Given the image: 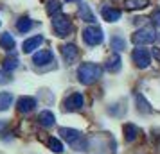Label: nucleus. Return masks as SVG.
<instances>
[{"label": "nucleus", "instance_id": "nucleus-1", "mask_svg": "<svg viewBox=\"0 0 160 154\" xmlns=\"http://www.w3.org/2000/svg\"><path fill=\"white\" fill-rule=\"evenodd\" d=\"M101 66L95 65V63H83V65L78 68V77L83 84H94L99 77H101Z\"/></svg>", "mask_w": 160, "mask_h": 154}, {"label": "nucleus", "instance_id": "nucleus-2", "mask_svg": "<svg viewBox=\"0 0 160 154\" xmlns=\"http://www.w3.org/2000/svg\"><path fill=\"white\" fill-rule=\"evenodd\" d=\"M52 25H54V30H56V34L59 38H65L70 34V30H72V23L70 20L63 15H58L54 16V20H52Z\"/></svg>", "mask_w": 160, "mask_h": 154}, {"label": "nucleus", "instance_id": "nucleus-3", "mask_svg": "<svg viewBox=\"0 0 160 154\" xmlns=\"http://www.w3.org/2000/svg\"><path fill=\"white\" fill-rule=\"evenodd\" d=\"M83 40L87 45H99L102 43V30L99 27H87L83 30Z\"/></svg>", "mask_w": 160, "mask_h": 154}, {"label": "nucleus", "instance_id": "nucleus-4", "mask_svg": "<svg viewBox=\"0 0 160 154\" xmlns=\"http://www.w3.org/2000/svg\"><path fill=\"white\" fill-rule=\"evenodd\" d=\"M155 40H157V34L149 29L137 30V32H133V36H131V41L135 45H149V43H153Z\"/></svg>", "mask_w": 160, "mask_h": 154}, {"label": "nucleus", "instance_id": "nucleus-5", "mask_svg": "<svg viewBox=\"0 0 160 154\" xmlns=\"http://www.w3.org/2000/svg\"><path fill=\"white\" fill-rule=\"evenodd\" d=\"M131 59H133V63L138 68H148L149 63H151V56H149V52L146 49H135L133 54H131Z\"/></svg>", "mask_w": 160, "mask_h": 154}, {"label": "nucleus", "instance_id": "nucleus-6", "mask_svg": "<svg viewBox=\"0 0 160 154\" xmlns=\"http://www.w3.org/2000/svg\"><path fill=\"white\" fill-rule=\"evenodd\" d=\"M65 108L68 111L81 110V108H83V95H81V93H74V95H70L65 100Z\"/></svg>", "mask_w": 160, "mask_h": 154}, {"label": "nucleus", "instance_id": "nucleus-7", "mask_svg": "<svg viewBox=\"0 0 160 154\" xmlns=\"http://www.w3.org/2000/svg\"><path fill=\"white\" fill-rule=\"evenodd\" d=\"M52 52L51 50H40L36 52L34 56H32V61H34V65L42 66V65H49V63H52Z\"/></svg>", "mask_w": 160, "mask_h": 154}, {"label": "nucleus", "instance_id": "nucleus-8", "mask_svg": "<svg viewBox=\"0 0 160 154\" xmlns=\"http://www.w3.org/2000/svg\"><path fill=\"white\" fill-rule=\"evenodd\" d=\"M42 43H43V38H42V36L29 38V40H25V41H23V49H22V50L25 52V54H31V52L36 50Z\"/></svg>", "mask_w": 160, "mask_h": 154}, {"label": "nucleus", "instance_id": "nucleus-9", "mask_svg": "<svg viewBox=\"0 0 160 154\" xmlns=\"http://www.w3.org/2000/svg\"><path fill=\"white\" fill-rule=\"evenodd\" d=\"M34 106H36V100L32 97H22V99H18V111L20 113H29V111L34 110Z\"/></svg>", "mask_w": 160, "mask_h": 154}, {"label": "nucleus", "instance_id": "nucleus-10", "mask_svg": "<svg viewBox=\"0 0 160 154\" xmlns=\"http://www.w3.org/2000/svg\"><path fill=\"white\" fill-rule=\"evenodd\" d=\"M61 56H63L67 63H72L74 59L78 58V49L74 45H63L61 47Z\"/></svg>", "mask_w": 160, "mask_h": 154}, {"label": "nucleus", "instance_id": "nucleus-11", "mask_svg": "<svg viewBox=\"0 0 160 154\" xmlns=\"http://www.w3.org/2000/svg\"><path fill=\"white\" fill-rule=\"evenodd\" d=\"M59 134H61L63 140H67L68 143H74L76 140L81 138L79 131H76V129H68V127H61V129H59Z\"/></svg>", "mask_w": 160, "mask_h": 154}, {"label": "nucleus", "instance_id": "nucleus-12", "mask_svg": "<svg viewBox=\"0 0 160 154\" xmlns=\"http://www.w3.org/2000/svg\"><path fill=\"white\" fill-rule=\"evenodd\" d=\"M102 18L106 22H117L121 18V11L113 7H102Z\"/></svg>", "mask_w": 160, "mask_h": 154}, {"label": "nucleus", "instance_id": "nucleus-13", "mask_svg": "<svg viewBox=\"0 0 160 154\" xmlns=\"http://www.w3.org/2000/svg\"><path fill=\"white\" fill-rule=\"evenodd\" d=\"M106 70L108 72H119L121 70V58H119V54H113L106 61Z\"/></svg>", "mask_w": 160, "mask_h": 154}, {"label": "nucleus", "instance_id": "nucleus-14", "mask_svg": "<svg viewBox=\"0 0 160 154\" xmlns=\"http://www.w3.org/2000/svg\"><path fill=\"white\" fill-rule=\"evenodd\" d=\"M148 6H149V0H126V9H130V11L144 9Z\"/></svg>", "mask_w": 160, "mask_h": 154}, {"label": "nucleus", "instance_id": "nucleus-15", "mask_svg": "<svg viewBox=\"0 0 160 154\" xmlns=\"http://www.w3.org/2000/svg\"><path fill=\"white\" fill-rule=\"evenodd\" d=\"M38 120H40V124L43 125V127H51V125H54V120L56 118H54V115H52L51 111H42Z\"/></svg>", "mask_w": 160, "mask_h": 154}, {"label": "nucleus", "instance_id": "nucleus-16", "mask_svg": "<svg viewBox=\"0 0 160 154\" xmlns=\"http://www.w3.org/2000/svg\"><path fill=\"white\" fill-rule=\"evenodd\" d=\"M0 47L4 49V50H13L15 49V40H13V36L11 34H2L0 36Z\"/></svg>", "mask_w": 160, "mask_h": 154}, {"label": "nucleus", "instance_id": "nucleus-17", "mask_svg": "<svg viewBox=\"0 0 160 154\" xmlns=\"http://www.w3.org/2000/svg\"><path fill=\"white\" fill-rule=\"evenodd\" d=\"M13 104V95L9 91H0V111H6Z\"/></svg>", "mask_w": 160, "mask_h": 154}, {"label": "nucleus", "instance_id": "nucleus-18", "mask_svg": "<svg viewBox=\"0 0 160 154\" xmlns=\"http://www.w3.org/2000/svg\"><path fill=\"white\" fill-rule=\"evenodd\" d=\"M47 13L51 16H56L58 13H61V2L59 0H49L47 2Z\"/></svg>", "mask_w": 160, "mask_h": 154}, {"label": "nucleus", "instance_id": "nucleus-19", "mask_svg": "<svg viewBox=\"0 0 160 154\" xmlns=\"http://www.w3.org/2000/svg\"><path fill=\"white\" fill-rule=\"evenodd\" d=\"M137 127L133 124H126L124 125V138L128 140V142H133V140L137 138Z\"/></svg>", "mask_w": 160, "mask_h": 154}, {"label": "nucleus", "instance_id": "nucleus-20", "mask_svg": "<svg viewBox=\"0 0 160 154\" xmlns=\"http://www.w3.org/2000/svg\"><path fill=\"white\" fill-rule=\"evenodd\" d=\"M16 29L20 30V32H27V30L32 29V22H31L27 16H23V18H20V20L16 22Z\"/></svg>", "mask_w": 160, "mask_h": 154}, {"label": "nucleus", "instance_id": "nucleus-21", "mask_svg": "<svg viewBox=\"0 0 160 154\" xmlns=\"http://www.w3.org/2000/svg\"><path fill=\"white\" fill-rule=\"evenodd\" d=\"M49 149H51L52 152L61 154L63 152V143H61L58 138H49Z\"/></svg>", "mask_w": 160, "mask_h": 154}, {"label": "nucleus", "instance_id": "nucleus-22", "mask_svg": "<svg viewBox=\"0 0 160 154\" xmlns=\"http://www.w3.org/2000/svg\"><path fill=\"white\" fill-rule=\"evenodd\" d=\"M79 16H81V18H87V22H95V16L90 13V9H88L87 4L79 6Z\"/></svg>", "mask_w": 160, "mask_h": 154}, {"label": "nucleus", "instance_id": "nucleus-23", "mask_svg": "<svg viewBox=\"0 0 160 154\" xmlns=\"http://www.w3.org/2000/svg\"><path fill=\"white\" fill-rule=\"evenodd\" d=\"M16 66H18V59H16V58H8L6 61H4V70H6V72L15 70Z\"/></svg>", "mask_w": 160, "mask_h": 154}, {"label": "nucleus", "instance_id": "nucleus-24", "mask_svg": "<svg viewBox=\"0 0 160 154\" xmlns=\"http://www.w3.org/2000/svg\"><path fill=\"white\" fill-rule=\"evenodd\" d=\"M112 47H113L115 50H122L124 49V40H121V38H113V40H112Z\"/></svg>", "mask_w": 160, "mask_h": 154}, {"label": "nucleus", "instance_id": "nucleus-25", "mask_svg": "<svg viewBox=\"0 0 160 154\" xmlns=\"http://www.w3.org/2000/svg\"><path fill=\"white\" fill-rule=\"evenodd\" d=\"M137 102H138V110H140V111H142V110H144V111H151V108L148 106V102H146L140 95H137Z\"/></svg>", "mask_w": 160, "mask_h": 154}, {"label": "nucleus", "instance_id": "nucleus-26", "mask_svg": "<svg viewBox=\"0 0 160 154\" xmlns=\"http://www.w3.org/2000/svg\"><path fill=\"white\" fill-rule=\"evenodd\" d=\"M153 23L160 27V9H157V11L153 13Z\"/></svg>", "mask_w": 160, "mask_h": 154}, {"label": "nucleus", "instance_id": "nucleus-27", "mask_svg": "<svg viewBox=\"0 0 160 154\" xmlns=\"http://www.w3.org/2000/svg\"><path fill=\"white\" fill-rule=\"evenodd\" d=\"M153 56H155V59L160 63V49H155V50H153Z\"/></svg>", "mask_w": 160, "mask_h": 154}, {"label": "nucleus", "instance_id": "nucleus-28", "mask_svg": "<svg viewBox=\"0 0 160 154\" xmlns=\"http://www.w3.org/2000/svg\"><path fill=\"white\" fill-rule=\"evenodd\" d=\"M67 2H74V0H67Z\"/></svg>", "mask_w": 160, "mask_h": 154}]
</instances>
